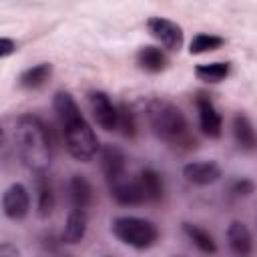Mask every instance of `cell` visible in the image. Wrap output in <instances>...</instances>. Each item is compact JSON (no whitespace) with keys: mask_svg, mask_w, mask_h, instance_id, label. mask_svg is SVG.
<instances>
[{"mask_svg":"<svg viewBox=\"0 0 257 257\" xmlns=\"http://www.w3.org/2000/svg\"><path fill=\"white\" fill-rule=\"evenodd\" d=\"M52 106H54L56 118L62 126L64 145H66V151L70 153V157L80 163L92 161L96 157V153L100 151V145H98V139H96L92 126L82 116L72 94L66 90H58L54 94Z\"/></svg>","mask_w":257,"mask_h":257,"instance_id":"obj_1","label":"cell"},{"mask_svg":"<svg viewBox=\"0 0 257 257\" xmlns=\"http://www.w3.org/2000/svg\"><path fill=\"white\" fill-rule=\"evenodd\" d=\"M14 153L20 163L32 173H44L52 161V131L50 126L32 112L20 114L14 120Z\"/></svg>","mask_w":257,"mask_h":257,"instance_id":"obj_2","label":"cell"},{"mask_svg":"<svg viewBox=\"0 0 257 257\" xmlns=\"http://www.w3.org/2000/svg\"><path fill=\"white\" fill-rule=\"evenodd\" d=\"M147 120H149L151 131L161 141L171 145L173 149L191 151L197 147V141L189 131L187 116L183 114V110L177 104H173L165 98L149 100L147 102Z\"/></svg>","mask_w":257,"mask_h":257,"instance_id":"obj_3","label":"cell"},{"mask_svg":"<svg viewBox=\"0 0 257 257\" xmlns=\"http://www.w3.org/2000/svg\"><path fill=\"white\" fill-rule=\"evenodd\" d=\"M112 235L133 247V249H149L157 243L159 239V229L153 221L149 219H143V217H133V215H122V217H116L112 221Z\"/></svg>","mask_w":257,"mask_h":257,"instance_id":"obj_4","label":"cell"},{"mask_svg":"<svg viewBox=\"0 0 257 257\" xmlns=\"http://www.w3.org/2000/svg\"><path fill=\"white\" fill-rule=\"evenodd\" d=\"M147 30L167 50H181L183 48L185 34H183V28L177 22H173L169 18H163V16H153V18L147 20Z\"/></svg>","mask_w":257,"mask_h":257,"instance_id":"obj_5","label":"cell"},{"mask_svg":"<svg viewBox=\"0 0 257 257\" xmlns=\"http://www.w3.org/2000/svg\"><path fill=\"white\" fill-rule=\"evenodd\" d=\"M86 98H88V106H90V112H92V118L96 120V124L106 133L116 131L118 108L112 104L110 96L102 90H90L86 94Z\"/></svg>","mask_w":257,"mask_h":257,"instance_id":"obj_6","label":"cell"},{"mask_svg":"<svg viewBox=\"0 0 257 257\" xmlns=\"http://www.w3.org/2000/svg\"><path fill=\"white\" fill-rule=\"evenodd\" d=\"M2 211L10 221H22L30 213V195L22 183H12L2 195Z\"/></svg>","mask_w":257,"mask_h":257,"instance_id":"obj_7","label":"cell"},{"mask_svg":"<svg viewBox=\"0 0 257 257\" xmlns=\"http://www.w3.org/2000/svg\"><path fill=\"white\" fill-rule=\"evenodd\" d=\"M197 104V112H199V128L205 137L209 139H219L223 133V118L219 114V110L215 108L213 100L209 98V94L199 92L195 98Z\"/></svg>","mask_w":257,"mask_h":257,"instance_id":"obj_8","label":"cell"},{"mask_svg":"<svg viewBox=\"0 0 257 257\" xmlns=\"http://www.w3.org/2000/svg\"><path fill=\"white\" fill-rule=\"evenodd\" d=\"M98 159H100L102 175H104V179H106L108 185L124 177V171H126V157H124V153H122L118 147H114V145H104V147H100Z\"/></svg>","mask_w":257,"mask_h":257,"instance_id":"obj_9","label":"cell"},{"mask_svg":"<svg viewBox=\"0 0 257 257\" xmlns=\"http://www.w3.org/2000/svg\"><path fill=\"white\" fill-rule=\"evenodd\" d=\"M183 177L191 185L207 187L221 179V167L215 161H193L183 167Z\"/></svg>","mask_w":257,"mask_h":257,"instance_id":"obj_10","label":"cell"},{"mask_svg":"<svg viewBox=\"0 0 257 257\" xmlns=\"http://www.w3.org/2000/svg\"><path fill=\"white\" fill-rule=\"evenodd\" d=\"M108 191H110V197L118 203V205H124V207H135V205H143L147 203L145 199V193L141 189V183L139 179H118L114 183L108 185Z\"/></svg>","mask_w":257,"mask_h":257,"instance_id":"obj_11","label":"cell"},{"mask_svg":"<svg viewBox=\"0 0 257 257\" xmlns=\"http://www.w3.org/2000/svg\"><path fill=\"white\" fill-rule=\"evenodd\" d=\"M86 229H88V213H86V209L72 207L70 213L66 215V223H64L60 241L68 243V245H76V243H80L84 239Z\"/></svg>","mask_w":257,"mask_h":257,"instance_id":"obj_12","label":"cell"},{"mask_svg":"<svg viewBox=\"0 0 257 257\" xmlns=\"http://www.w3.org/2000/svg\"><path fill=\"white\" fill-rule=\"evenodd\" d=\"M233 139L243 153H251L257 149V133L245 112H237L233 116Z\"/></svg>","mask_w":257,"mask_h":257,"instance_id":"obj_13","label":"cell"},{"mask_svg":"<svg viewBox=\"0 0 257 257\" xmlns=\"http://www.w3.org/2000/svg\"><path fill=\"white\" fill-rule=\"evenodd\" d=\"M227 243L235 255H249L253 251V237L243 221H231L227 227Z\"/></svg>","mask_w":257,"mask_h":257,"instance_id":"obj_14","label":"cell"},{"mask_svg":"<svg viewBox=\"0 0 257 257\" xmlns=\"http://www.w3.org/2000/svg\"><path fill=\"white\" fill-rule=\"evenodd\" d=\"M68 197H70L72 207L88 209L94 201V189H92L90 181L84 179L82 175H72L68 181Z\"/></svg>","mask_w":257,"mask_h":257,"instance_id":"obj_15","label":"cell"},{"mask_svg":"<svg viewBox=\"0 0 257 257\" xmlns=\"http://www.w3.org/2000/svg\"><path fill=\"white\" fill-rule=\"evenodd\" d=\"M137 64H139L141 70L151 72V74H157V72H163L169 66V58L157 46H143L137 52Z\"/></svg>","mask_w":257,"mask_h":257,"instance_id":"obj_16","label":"cell"},{"mask_svg":"<svg viewBox=\"0 0 257 257\" xmlns=\"http://www.w3.org/2000/svg\"><path fill=\"white\" fill-rule=\"evenodd\" d=\"M54 189L48 177H44V173H36V211L38 217L46 219L52 215L54 211Z\"/></svg>","mask_w":257,"mask_h":257,"instance_id":"obj_17","label":"cell"},{"mask_svg":"<svg viewBox=\"0 0 257 257\" xmlns=\"http://www.w3.org/2000/svg\"><path fill=\"white\" fill-rule=\"evenodd\" d=\"M137 179L141 183V189L145 193L147 203H159L163 199V195H165V183H163V177L155 169H151V167L143 169L137 175Z\"/></svg>","mask_w":257,"mask_h":257,"instance_id":"obj_18","label":"cell"},{"mask_svg":"<svg viewBox=\"0 0 257 257\" xmlns=\"http://www.w3.org/2000/svg\"><path fill=\"white\" fill-rule=\"evenodd\" d=\"M52 76V64L50 62H40V64H34L26 70L20 72L18 76V84L22 88H28V90H34V88H40L44 86Z\"/></svg>","mask_w":257,"mask_h":257,"instance_id":"obj_19","label":"cell"},{"mask_svg":"<svg viewBox=\"0 0 257 257\" xmlns=\"http://www.w3.org/2000/svg\"><path fill=\"white\" fill-rule=\"evenodd\" d=\"M183 233L187 235V239L199 251H203V253H217V241H215V237L207 229H203V227H199L195 223H183Z\"/></svg>","mask_w":257,"mask_h":257,"instance_id":"obj_20","label":"cell"},{"mask_svg":"<svg viewBox=\"0 0 257 257\" xmlns=\"http://www.w3.org/2000/svg\"><path fill=\"white\" fill-rule=\"evenodd\" d=\"M229 62H207V64H199L195 68V74L199 80L203 82H221L229 76Z\"/></svg>","mask_w":257,"mask_h":257,"instance_id":"obj_21","label":"cell"},{"mask_svg":"<svg viewBox=\"0 0 257 257\" xmlns=\"http://www.w3.org/2000/svg\"><path fill=\"white\" fill-rule=\"evenodd\" d=\"M223 38L221 36H215V34H207V32H201L197 36H193L191 44H189V52L191 54H205V52H213L217 48L223 46Z\"/></svg>","mask_w":257,"mask_h":257,"instance_id":"obj_22","label":"cell"},{"mask_svg":"<svg viewBox=\"0 0 257 257\" xmlns=\"http://www.w3.org/2000/svg\"><path fill=\"white\" fill-rule=\"evenodd\" d=\"M116 108H118L116 131H118L122 137H128V139H133V137L137 135V116H135L133 108H131L126 102H120Z\"/></svg>","mask_w":257,"mask_h":257,"instance_id":"obj_23","label":"cell"},{"mask_svg":"<svg viewBox=\"0 0 257 257\" xmlns=\"http://www.w3.org/2000/svg\"><path fill=\"white\" fill-rule=\"evenodd\" d=\"M255 191V183L251 181V179H237V181H233V185H231V193L235 195V197H247V195H251Z\"/></svg>","mask_w":257,"mask_h":257,"instance_id":"obj_24","label":"cell"},{"mask_svg":"<svg viewBox=\"0 0 257 257\" xmlns=\"http://www.w3.org/2000/svg\"><path fill=\"white\" fill-rule=\"evenodd\" d=\"M14 52H16V42L12 38H8V36L0 38V58H8Z\"/></svg>","mask_w":257,"mask_h":257,"instance_id":"obj_25","label":"cell"},{"mask_svg":"<svg viewBox=\"0 0 257 257\" xmlns=\"http://www.w3.org/2000/svg\"><path fill=\"white\" fill-rule=\"evenodd\" d=\"M0 255H2V257H6V255L16 257V255H18V249H16V247H10L8 243H2V245H0Z\"/></svg>","mask_w":257,"mask_h":257,"instance_id":"obj_26","label":"cell"}]
</instances>
